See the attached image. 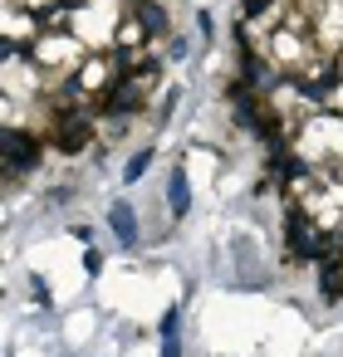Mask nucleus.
Wrapping results in <instances>:
<instances>
[{
	"instance_id": "3",
	"label": "nucleus",
	"mask_w": 343,
	"mask_h": 357,
	"mask_svg": "<svg viewBox=\"0 0 343 357\" xmlns=\"http://www.w3.org/2000/svg\"><path fill=\"white\" fill-rule=\"evenodd\" d=\"M284 240H289V264H319V255L328 250V235L319 230V220L304 206L284 211Z\"/></svg>"
},
{
	"instance_id": "18",
	"label": "nucleus",
	"mask_w": 343,
	"mask_h": 357,
	"mask_svg": "<svg viewBox=\"0 0 343 357\" xmlns=\"http://www.w3.org/2000/svg\"><path fill=\"white\" fill-rule=\"evenodd\" d=\"M338 74H343V54H338Z\"/></svg>"
},
{
	"instance_id": "1",
	"label": "nucleus",
	"mask_w": 343,
	"mask_h": 357,
	"mask_svg": "<svg viewBox=\"0 0 343 357\" xmlns=\"http://www.w3.org/2000/svg\"><path fill=\"white\" fill-rule=\"evenodd\" d=\"M289 152L299 157V167L323 172V167H343V118L338 113H314L299 137L289 142Z\"/></svg>"
},
{
	"instance_id": "14",
	"label": "nucleus",
	"mask_w": 343,
	"mask_h": 357,
	"mask_svg": "<svg viewBox=\"0 0 343 357\" xmlns=\"http://www.w3.org/2000/svg\"><path fill=\"white\" fill-rule=\"evenodd\" d=\"M162 357H182V337H177V333L162 337Z\"/></svg>"
},
{
	"instance_id": "9",
	"label": "nucleus",
	"mask_w": 343,
	"mask_h": 357,
	"mask_svg": "<svg viewBox=\"0 0 343 357\" xmlns=\"http://www.w3.org/2000/svg\"><path fill=\"white\" fill-rule=\"evenodd\" d=\"M118 25H123V30L113 35V45H118V50H138V45L147 40V30H143V25H138L133 15H128V20H118Z\"/></svg>"
},
{
	"instance_id": "10",
	"label": "nucleus",
	"mask_w": 343,
	"mask_h": 357,
	"mask_svg": "<svg viewBox=\"0 0 343 357\" xmlns=\"http://www.w3.org/2000/svg\"><path fill=\"white\" fill-rule=\"evenodd\" d=\"M240 74H245V84H250V89L270 84V69H265V59H260V54H245V69H240Z\"/></svg>"
},
{
	"instance_id": "8",
	"label": "nucleus",
	"mask_w": 343,
	"mask_h": 357,
	"mask_svg": "<svg viewBox=\"0 0 343 357\" xmlns=\"http://www.w3.org/2000/svg\"><path fill=\"white\" fill-rule=\"evenodd\" d=\"M167 201H172V215H177V220L191 211V186H187V172H182V167H177L172 181H167Z\"/></svg>"
},
{
	"instance_id": "16",
	"label": "nucleus",
	"mask_w": 343,
	"mask_h": 357,
	"mask_svg": "<svg viewBox=\"0 0 343 357\" xmlns=\"http://www.w3.org/2000/svg\"><path fill=\"white\" fill-rule=\"evenodd\" d=\"M30 284H35V298H40V303H50V284H45V279H40V274H35V279H30Z\"/></svg>"
},
{
	"instance_id": "15",
	"label": "nucleus",
	"mask_w": 343,
	"mask_h": 357,
	"mask_svg": "<svg viewBox=\"0 0 343 357\" xmlns=\"http://www.w3.org/2000/svg\"><path fill=\"white\" fill-rule=\"evenodd\" d=\"M98 264H103V255H98V250H89V255H84V269H89V274H98Z\"/></svg>"
},
{
	"instance_id": "17",
	"label": "nucleus",
	"mask_w": 343,
	"mask_h": 357,
	"mask_svg": "<svg viewBox=\"0 0 343 357\" xmlns=\"http://www.w3.org/2000/svg\"><path fill=\"white\" fill-rule=\"evenodd\" d=\"M0 59H6V40H0Z\"/></svg>"
},
{
	"instance_id": "6",
	"label": "nucleus",
	"mask_w": 343,
	"mask_h": 357,
	"mask_svg": "<svg viewBox=\"0 0 343 357\" xmlns=\"http://www.w3.org/2000/svg\"><path fill=\"white\" fill-rule=\"evenodd\" d=\"M108 225H113L118 245H123V250H133V240H138V215H133V206H123V201H118V206L108 211Z\"/></svg>"
},
{
	"instance_id": "4",
	"label": "nucleus",
	"mask_w": 343,
	"mask_h": 357,
	"mask_svg": "<svg viewBox=\"0 0 343 357\" xmlns=\"http://www.w3.org/2000/svg\"><path fill=\"white\" fill-rule=\"evenodd\" d=\"M94 142V118L84 113V108H59L54 113V147L64 152V157H74V152H84Z\"/></svg>"
},
{
	"instance_id": "12",
	"label": "nucleus",
	"mask_w": 343,
	"mask_h": 357,
	"mask_svg": "<svg viewBox=\"0 0 343 357\" xmlns=\"http://www.w3.org/2000/svg\"><path fill=\"white\" fill-rule=\"evenodd\" d=\"M265 10H270V0H240V15L245 20H260Z\"/></svg>"
},
{
	"instance_id": "2",
	"label": "nucleus",
	"mask_w": 343,
	"mask_h": 357,
	"mask_svg": "<svg viewBox=\"0 0 343 357\" xmlns=\"http://www.w3.org/2000/svg\"><path fill=\"white\" fill-rule=\"evenodd\" d=\"M157 84H162V64H157V59H143V64H133V69H128V74H123V79L98 98V103H94V108L118 113V118H123V113H138Z\"/></svg>"
},
{
	"instance_id": "5",
	"label": "nucleus",
	"mask_w": 343,
	"mask_h": 357,
	"mask_svg": "<svg viewBox=\"0 0 343 357\" xmlns=\"http://www.w3.org/2000/svg\"><path fill=\"white\" fill-rule=\"evenodd\" d=\"M40 162V137L25 128H0V167L6 172H30Z\"/></svg>"
},
{
	"instance_id": "7",
	"label": "nucleus",
	"mask_w": 343,
	"mask_h": 357,
	"mask_svg": "<svg viewBox=\"0 0 343 357\" xmlns=\"http://www.w3.org/2000/svg\"><path fill=\"white\" fill-rule=\"evenodd\" d=\"M133 20L147 30V35H167V10L157 0H133Z\"/></svg>"
},
{
	"instance_id": "13",
	"label": "nucleus",
	"mask_w": 343,
	"mask_h": 357,
	"mask_svg": "<svg viewBox=\"0 0 343 357\" xmlns=\"http://www.w3.org/2000/svg\"><path fill=\"white\" fill-rule=\"evenodd\" d=\"M177 328H182V313H177V308H167V313H162V337H167V333H177Z\"/></svg>"
},
{
	"instance_id": "11",
	"label": "nucleus",
	"mask_w": 343,
	"mask_h": 357,
	"mask_svg": "<svg viewBox=\"0 0 343 357\" xmlns=\"http://www.w3.org/2000/svg\"><path fill=\"white\" fill-rule=\"evenodd\" d=\"M147 167H152V152H133V157H128V167H123V176H128V181H138Z\"/></svg>"
}]
</instances>
